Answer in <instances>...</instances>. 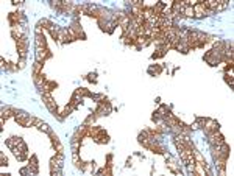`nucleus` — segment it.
Here are the masks:
<instances>
[{"label": "nucleus", "instance_id": "nucleus-1", "mask_svg": "<svg viewBox=\"0 0 234 176\" xmlns=\"http://www.w3.org/2000/svg\"><path fill=\"white\" fill-rule=\"evenodd\" d=\"M16 120H17V123H20L23 126H30V125H33V122H34V119L30 117V115L25 114V112H17L16 114Z\"/></svg>", "mask_w": 234, "mask_h": 176}, {"label": "nucleus", "instance_id": "nucleus-2", "mask_svg": "<svg viewBox=\"0 0 234 176\" xmlns=\"http://www.w3.org/2000/svg\"><path fill=\"white\" fill-rule=\"evenodd\" d=\"M42 100H44V103H45V106L49 108V111L55 114V112H56V103H55V100L52 98V95H50V94L42 95Z\"/></svg>", "mask_w": 234, "mask_h": 176}, {"label": "nucleus", "instance_id": "nucleus-3", "mask_svg": "<svg viewBox=\"0 0 234 176\" xmlns=\"http://www.w3.org/2000/svg\"><path fill=\"white\" fill-rule=\"evenodd\" d=\"M50 56H52V53L47 50V48H36V61L44 63V59L50 58Z\"/></svg>", "mask_w": 234, "mask_h": 176}, {"label": "nucleus", "instance_id": "nucleus-4", "mask_svg": "<svg viewBox=\"0 0 234 176\" xmlns=\"http://www.w3.org/2000/svg\"><path fill=\"white\" fill-rule=\"evenodd\" d=\"M203 128H205L206 132H211V131L219 129V123L215 122V120H205V122H203Z\"/></svg>", "mask_w": 234, "mask_h": 176}, {"label": "nucleus", "instance_id": "nucleus-5", "mask_svg": "<svg viewBox=\"0 0 234 176\" xmlns=\"http://www.w3.org/2000/svg\"><path fill=\"white\" fill-rule=\"evenodd\" d=\"M94 139H95V142H98V143H108V142H109V137H108V134L103 129H100Z\"/></svg>", "mask_w": 234, "mask_h": 176}, {"label": "nucleus", "instance_id": "nucleus-6", "mask_svg": "<svg viewBox=\"0 0 234 176\" xmlns=\"http://www.w3.org/2000/svg\"><path fill=\"white\" fill-rule=\"evenodd\" d=\"M45 38L42 34H36V48H45Z\"/></svg>", "mask_w": 234, "mask_h": 176}, {"label": "nucleus", "instance_id": "nucleus-7", "mask_svg": "<svg viewBox=\"0 0 234 176\" xmlns=\"http://www.w3.org/2000/svg\"><path fill=\"white\" fill-rule=\"evenodd\" d=\"M13 114H17L16 109H13V108H7V109H3V111H2V119H8L9 115H13Z\"/></svg>", "mask_w": 234, "mask_h": 176}, {"label": "nucleus", "instance_id": "nucleus-8", "mask_svg": "<svg viewBox=\"0 0 234 176\" xmlns=\"http://www.w3.org/2000/svg\"><path fill=\"white\" fill-rule=\"evenodd\" d=\"M228 7V0H219V3H217V8H215V11H222V9H225Z\"/></svg>", "mask_w": 234, "mask_h": 176}, {"label": "nucleus", "instance_id": "nucleus-9", "mask_svg": "<svg viewBox=\"0 0 234 176\" xmlns=\"http://www.w3.org/2000/svg\"><path fill=\"white\" fill-rule=\"evenodd\" d=\"M183 16H187V17H192V16H194V7H184Z\"/></svg>", "mask_w": 234, "mask_h": 176}, {"label": "nucleus", "instance_id": "nucleus-10", "mask_svg": "<svg viewBox=\"0 0 234 176\" xmlns=\"http://www.w3.org/2000/svg\"><path fill=\"white\" fill-rule=\"evenodd\" d=\"M41 64L39 61H36V64H34V70H33V75H39V73H42V72H41Z\"/></svg>", "mask_w": 234, "mask_h": 176}, {"label": "nucleus", "instance_id": "nucleus-11", "mask_svg": "<svg viewBox=\"0 0 234 176\" xmlns=\"http://www.w3.org/2000/svg\"><path fill=\"white\" fill-rule=\"evenodd\" d=\"M17 50H19L20 58H23V59L27 58V47H17Z\"/></svg>", "mask_w": 234, "mask_h": 176}, {"label": "nucleus", "instance_id": "nucleus-12", "mask_svg": "<svg viewBox=\"0 0 234 176\" xmlns=\"http://www.w3.org/2000/svg\"><path fill=\"white\" fill-rule=\"evenodd\" d=\"M39 129H41V131H44V132H47V134H50V132H52V128H50L49 125H45V123L41 125V126H39Z\"/></svg>", "mask_w": 234, "mask_h": 176}, {"label": "nucleus", "instance_id": "nucleus-13", "mask_svg": "<svg viewBox=\"0 0 234 176\" xmlns=\"http://www.w3.org/2000/svg\"><path fill=\"white\" fill-rule=\"evenodd\" d=\"M7 162H8V161H7V157L2 154V156H0V165H7Z\"/></svg>", "mask_w": 234, "mask_h": 176}, {"label": "nucleus", "instance_id": "nucleus-14", "mask_svg": "<svg viewBox=\"0 0 234 176\" xmlns=\"http://www.w3.org/2000/svg\"><path fill=\"white\" fill-rule=\"evenodd\" d=\"M23 67H25V59L20 58V61H19V69H23Z\"/></svg>", "mask_w": 234, "mask_h": 176}]
</instances>
